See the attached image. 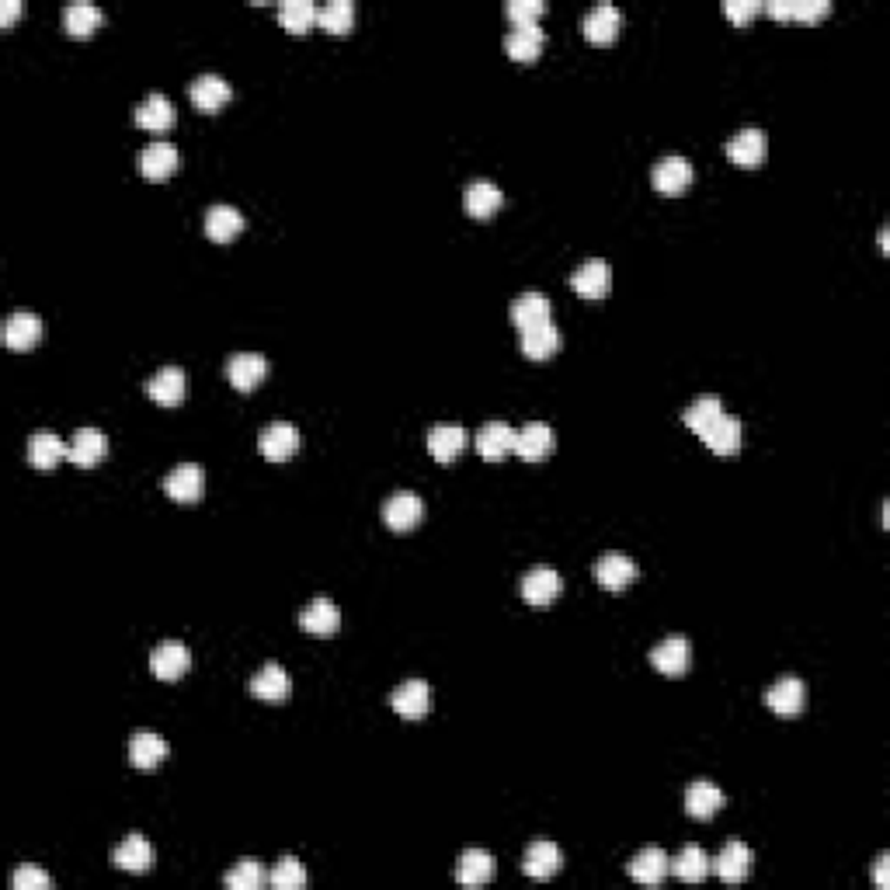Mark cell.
I'll return each mask as SVG.
<instances>
[{"label":"cell","mask_w":890,"mask_h":890,"mask_svg":"<svg viewBox=\"0 0 890 890\" xmlns=\"http://www.w3.org/2000/svg\"><path fill=\"white\" fill-rule=\"evenodd\" d=\"M765 703H769V710H776L779 717H797L807 703L804 682H800L797 675H783L769 692H765Z\"/></svg>","instance_id":"5bb4252c"},{"label":"cell","mask_w":890,"mask_h":890,"mask_svg":"<svg viewBox=\"0 0 890 890\" xmlns=\"http://www.w3.org/2000/svg\"><path fill=\"white\" fill-rule=\"evenodd\" d=\"M268 884H272L275 890H299V887H306L303 863H299L296 856H282L279 863L272 866V873H268Z\"/></svg>","instance_id":"f6af8a7d"},{"label":"cell","mask_w":890,"mask_h":890,"mask_svg":"<svg viewBox=\"0 0 890 890\" xmlns=\"http://www.w3.org/2000/svg\"><path fill=\"white\" fill-rule=\"evenodd\" d=\"M421 515H425V501L414 491H397L383 501V522L393 532H411L421 522Z\"/></svg>","instance_id":"7a4b0ae2"},{"label":"cell","mask_w":890,"mask_h":890,"mask_svg":"<svg viewBox=\"0 0 890 890\" xmlns=\"http://www.w3.org/2000/svg\"><path fill=\"white\" fill-rule=\"evenodd\" d=\"M11 884H14V890H49L53 880H49V873L39 870V866H21V870L14 873Z\"/></svg>","instance_id":"7dc6e473"},{"label":"cell","mask_w":890,"mask_h":890,"mask_svg":"<svg viewBox=\"0 0 890 890\" xmlns=\"http://www.w3.org/2000/svg\"><path fill=\"white\" fill-rule=\"evenodd\" d=\"M265 880H268V873L258 859H240V863L223 877V884L230 890H258Z\"/></svg>","instance_id":"ee69618b"},{"label":"cell","mask_w":890,"mask_h":890,"mask_svg":"<svg viewBox=\"0 0 890 890\" xmlns=\"http://www.w3.org/2000/svg\"><path fill=\"white\" fill-rule=\"evenodd\" d=\"M821 14H828V0H790V18L814 21Z\"/></svg>","instance_id":"681fc988"},{"label":"cell","mask_w":890,"mask_h":890,"mask_svg":"<svg viewBox=\"0 0 890 890\" xmlns=\"http://www.w3.org/2000/svg\"><path fill=\"white\" fill-rule=\"evenodd\" d=\"M765 150H769V143H765L762 129H741V133H734L731 140H727V157H731L734 164H741V167L762 164Z\"/></svg>","instance_id":"f1b7e54d"},{"label":"cell","mask_w":890,"mask_h":890,"mask_svg":"<svg viewBox=\"0 0 890 890\" xmlns=\"http://www.w3.org/2000/svg\"><path fill=\"white\" fill-rule=\"evenodd\" d=\"M355 21V4L352 0H327L324 7H317V25L327 28L331 35H345Z\"/></svg>","instance_id":"7bdbcfd3"},{"label":"cell","mask_w":890,"mask_h":890,"mask_svg":"<svg viewBox=\"0 0 890 890\" xmlns=\"http://www.w3.org/2000/svg\"><path fill=\"white\" fill-rule=\"evenodd\" d=\"M595 578H598V585H602L605 592H623V588L637 578V564H633L626 553L609 550V553H602V557L595 560Z\"/></svg>","instance_id":"277c9868"},{"label":"cell","mask_w":890,"mask_h":890,"mask_svg":"<svg viewBox=\"0 0 890 890\" xmlns=\"http://www.w3.org/2000/svg\"><path fill=\"white\" fill-rule=\"evenodd\" d=\"M724 807V790L710 779H696V783L685 790V811L689 817H699V821H710L713 814Z\"/></svg>","instance_id":"484cf974"},{"label":"cell","mask_w":890,"mask_h":890,"mask_svg":"<svg viewBox=\"0 0 890 890\" xmlns=\"http://www.w3.org/2000/svg\"><path fill=\"white\" fill-rule=\"evenodd\" d=\"M710 870H713L710 856H706L699 845H685L675 859H668V873H675L685 884H703V880L710 877Z\"/></svg>","instance_id":"f546056e"},{"label":"cell","mask_w":890,"mask_h":890,"mask_svg":"<svg viewBox=\"0 0 890 890\" xmlns=\"http://www.w3.org/2000/svg\"><path fill=\"white\" fill-rule=\"evenodd\" d=\"M466 442H470V435H466L463 425H435L432 432H428V452H432L439 463H452V459L466 449Z\"/></svg>","instance_id":"e575fe53"},{"label":"cell","mask_w":890,"mask_h":890,"mask_svg":"<svg viewBox=\"0 0 890 890\" xmlns=\"http://www.w3.org/2000/svg\"><path fill=\"white\" fill-rule=\"evenodd\" d=\"M630 877L637 880V884L658 887L661 880L668 877V856L658 845H647V849H640L637 856L630 859Z\"/></svg>","instance_id":"d6a6232c"},{"label":"cell","mask_w":890,"mask_h":890,"mask_svg":"<svg viewBox=\"0 0 890 890\" xmlns=\"http://www.w3.org/2000/svg\"><path fill=\"white\" fill-rule=\"evenodd\" d=\"M473 442H477V452L487 463H498L508 452H515V428L508 421H487V425H480Z\"/></svg>","instance_id":"ba28073f"},{"label":"cell","mask_w":890,"mask_h":890,"mask_svg":"<svg viewBox=\"0 0 890 890\" xmlns=\"http://www.w3.org/2000/svg\"><path fill=\"white\" fill-rule=\"evenodd\" d=\"M164 491H167V498L181 501V505H192V501H199L202 491H206V470H202L199 463L174 466V470L164 477Z\"/></svg>","instance_id":"6da1fadb"},{"label":"cell","mask_w":890,"mask_h":890,"mask_svg":"<svg viewBox=\"0 0 890 890\" xmlns=\"http://www.w3.org/2000/svg\"><path fill=\"white\" fill-rule=\"evenodd\" d=\"M105 456H108L105 432H101V428H77V435L70 439V463L91 470V466H98Z\"/></svg>","instance_id":"7402d4cb"},{"label":"cell","mask_w":890,"mask_h":890,"mask_svg":"<svg viewBox=\"0 0 890 890\" xmlns=\"http://www.w3.org/2000/svg\"><path fill=\"white\" fill-rule=\"evenodd\" d=\"M258 449H261V456L272 459V463H282V459H289L299 449L296 425H289V421H272V425H268L265 432L258 435Z\"/></svg>","instance_id":"30bf717a"},{"label":"cell","mask_w":890,"mask_h":890,"mask_svg":"<svg viewBox=\"0 0 890 890\" xmlns=\"http://www.w3.org/2000/svg\"><path fill=\"white\" fill-rule=\"evenodd\" d=\"M571 286H574V293L585 296V299H602L609 293V265H605L602 258H588L585 265L574 268Z\"/></svg>","instance_id":"83f0119b"},{"label":"cell","mask_w":890,"mask_h":890,"mask_svg":"<svg viewBox=\"0 0 890 890\" xmlns=\"http://www.w3.org/2000/svg\"><path fill=\"white\" fill-rule=\"evenodd\" d=\"M512 324L519 327V331H529V327H539V324H550V299H546L543 293H536V289H529V293L515 296L512 299Z\"/></svg>","instance_id":"44dd1931"},{"label":"cell","mask_w":890,"mask_h":890,"mask_svg":"<svg viewBox=\"0 0 890 890\" xmlns=\"http://www.w3.org/2000/svg\"><path fill=\"white\" fill-rule=\"evenodd\" d=\"M178 160L181 157H178V147H174V143L153 140L140 153V174H143V178H150V181H164V178H171V174L178 171Z\"/></svg>","instance_id":"9c48e42d"},{"label":"cell","mask_w":890,"mask_h":890,"mask_svg":"<svg viewBox=\"0 0 890 890\" xmlns=\"http://www.w3.org/2000/svg\"><path fill=\"white\" fill-rule=\"evenodd\" d=\"M713 870H717V877L724 880V884H741L751 873V849L744 842H727L724 852L717 856V863H713Z\"/></svg>","instance_id":"1f68e13d"},{"label":"cell","mask_w":890,"mask_h":890,"mask_svg":"<svg viewBox=\"0 0 890 890\" xmlns=\"http://www.w3.org/2000/svg\"><path fill=\"white\" fill-rule=\"evenodd\" d=\"M887 870H890V856H887V852H880L877 863H873V884H877L880 890H887V887H890Z\"/></svg>","instance_id":"816d5d0a"},{"label":"cell","mask_w":890,"mask_h":890,"mask_svg":"<svg viewBox=\"0 0 890 890\" xmlns=\"http://www.w3.org/2000/svg\"><path fill=\"white\" fill-rule=\"evenodd\" d=\"M299 626H303L306 633H317V637L338 633L341 609L331 602V598H313V602L303 605V612H299Z\"/></svg>","instance_id":"d4e9b609"},{"label":"cell","mask_w":890,"mask_h":890,"mask_svg":"<svg viewBox=\"0 0 890 890\" xmlns=\"http://www.w3.org/2000/svg\"><path fill=\"white\" fill-rule=\"evenodd\" d=\"M247 692H251V696H258V699H265V703H286L289 692H293V678H289V671L282 665L268 661V665L261 668L251 682H247Z\"/></svg>","instance_id":"3957f363"},{"label":"cell","mask_w":890,"mask_h":890,"mask_svg":"<svg viewBox=\"0 0 890 890\" xmlns=\"http://www.w3.org/2000/svg\"><path fill=\"white\" fill-rule=\"evenodd\" d=\"M185 390H188V379H185V369L181 366H164L147 379L150 400H157V404H164V407L181 404V400H185Z\"/></svg>","instance_id":"4fadbf2b"},{"label":"cell","mask_w":890,"mask_h":890,"mask_svg":"<svg viewBox=\"0 0 890 890\" xmlns=\"http://www.w3.org/2000/svg\"><path fill=\"white\" fill-rule=\"evenodd\" d=\"M390 703L404 720H421L428 713V706H432V689H428V682H421V678H407V682H400L397 689H393Z\"/></svg>","instance_id":"5b68a950"},{"label":"cell","mask_w":890,"mask_h":890,"mask_svg":"<svg viewBox=\"0 0 890 890\" xmlns=\"http://www.w3.org/2000/svg\"><path fill=\"white\" fill-rule=\"evenodd\" d=\"M456 880L463 887H480L494 880V856L487 849H466L456 863Z\"/></svg>","instance_id":"836d02e7"},{"label":"cell","mask_w":890,"mask_h":890,"mask_svg":"<svg viewBox=\"0 0 890 890\" xmlns=\"http://www.w3.org/2000/svg\"><path fill=\"white\" fill-rule=\"evenodd\" d=\"M619 25H623V11H619L616 4H609V0L595 4L592 11L581 18V32L592 42H612L619 35Z\"/></svg>","instance_id":"ac0fdd59"},{"label":"cell","mask_w":890,"mask_h":890,"mask_svg":"<svg viewBox=\"0 0 890 890\" xmlns=\"http://www.w3.org/2000/svg\"><path fill=\"white\" fill-rule=\"evenodd\" d=\"M265 372H268V362H265V355H258V352H237L230 362H226V379L244 393H251L254 386L265 379Z\"/></svg>","instance_id":"603a6c76"},{"label":"cell","mask_w":890,"mask_h":890,"mask_svg":"<svg viewBox=\"0 0 890 890\" xmlns=\"http://www.w3.org/2000/svg\"><path fill=\"white\" fill-rule=\"evenodd\" d=\"M560 592H564V578L553 567H532L522 578V598L529 605H550Z\"/></svg>","instance_id":"d6986e66"},{"label":"cell","mask_w":890,"mask_h":890,"mask_svg":"<svg viewBox=\"0 0 890 890\" xmlns=\"http://www.w3.org/2000/svg\"><path fill=\"white\" fill-rule=\"evenodd\" d=\"M560 866H564V852H560V845H553V842H532L522 856V870H525V877H532V880L557 877Z\"/></svg>","instance_id":"7c38bea8"},{"label":"cell","mask_w":890,"mask_h":890,"mask_svg":"<svg viewBox=\"0 0 890 890\" xmlns=\"http://www.w3.org/2000/svg\"><path fill=\"white\" fill-rule=\"evenodd\" d=\"M240 230H244V216H240V209L220 202V206H213L206 213V233H209V240H216V244H230Z\"/></svg>","instance_id":"ab89813d"},{"label":"cell","mask_w":890,"mask_h":890,"mask_svg":"<svg viewBox=\"0 0 890 890\" xmlns=\"http://www.w3.org/2000/svg\"><path fill=\"white\" fill-rule=\"evenodd\" d=\"M505 49L512 60L519 63H532L539 56V49H543V28L532 21V25H512V32H508L505 39Z\"/></svg>","instance_id":"f35d334b"},{"label":"cell","mask_w":890,"mask_h":890,"mask_svg":"<svg viewBox=\"0 0 890 890\" xmlns=\"http://www.w3.org/2000/svg\"><path fill=\"white\" fill-rule=\"evenodd\" d=\"M692 178H696V171H692L689 160L678 157V153H671V157H661L658 164H654V171H651L654 188H658V192H665V195L685 192V188L692 185Z\"/></svg>","instance_id":"8992f818"},{"label":"cell","mask_w":890,"mask_h":890,"mask_svg":"<svg viewBox=\"0 0 890 890\" xmlns=\"http://www.w3.org/2000/svg\"><path fill=\"white\" fill-rule=\"evenodd\" d=\"M233 87L226 84V80L220 74H199L192 80V101L195 108H202V112H216V108H223L226 101H230Z\"/></svg>","instance_id":"d590c367"},{"label":"cell","mask_w":890,"mask_h":890,"mask_svg":"<svg viewBox=\"0 0 890 890\" xmlns=\"http://www.w3.org/2000/svg\"><path fill=\"white\" fill-rule=\"evenodd\" d=\"M129 758H133V765L143 772L157 769V765L167 758V741L153 731H136L133 741H129Z\"/></svg>","instance_id":"74e56055"},{"label":"cell","mask_w":890,"mask_h":890,"mask_svg":"<svg viewBox=\"0 0 890 890\" xmlns=\"http://www.w3.org/2000/svg\"><path fill=\"white\" fill-rule=\"evenodd\" d=\"M42 338V320L39 313H28V310H18L7 317L4 324V345L11 348V352H28V348H35Z\"/></svg>","instance_id":"8fae6325"},{"label":"cell","mask_w":890,"mask_h":890,"mask_svg":"<svg viewBox=\"0 0 890 890\" xmlns=\"http://www.w3.org/2000/svg\"><path fill=\"white\" fill-rule=\"evenodd\" d=\"M174 119H178V112H174V105L160 91H153L150 98L136 108V122H140L147 133H167V129L174 126Z\"/></svg>","instance_id":"8d00e7d4"},{"label":"cell","mask_w":890,"mask_h":890,"mask_svg":"<svg viewBox=\"0 0 890 890\" xmlns=\"http://www.w3.org/2000/svg\"><path fill=\"white\" fill-rule=\"evenodd\" d=\"M101 7L91 4V0H74V4H67V11H63V25H67L70 35H91L94 28L101 25Z\"/></svg>","instance_id":"60d3db41"},{"label":"cell","mask_w":890,"mask_h":890,"mask_svg":"<svg viewBox=\"0 0 890 890\" xmlns=\"http://www.w3.org/2000/svg\"><path fill=\"white\" fill-rule=\"evenodd\" d=\"M501 202H505L501 188L494 185V181H487V178L470 181V185H466V192H463V206H466V213H470L473 220H491V216L501 209Z\"/></svg>","instance_id":"e0dca14e"},{"label":"cell","mask_w":890,"mask_h":890,"mask_svg":"<svg viewBox=\"0 0 890 890\" xmlns=\"http://www.w3.org/2000/svg\"><path fill=\"white\" fill-rule=\"evenodd\" d=\"M150 668L157 678L174 682V678H181L188 668H192V651H188L181 640H164V644L150 654Z\"/></svg>","instance_id":"52a82bcc"},{"label":"cell","mask_w":890,"mask_h":890,"mask_svg":"<svg viewBox=\"0 0 890 890\" xmlns=\"http://www.w3.org/2000/svg\"><path fill=\"white\" fill-rule=\"evenodd\" d=\"M758 7H762V4H758V0H727V4H724V14H727V18H731V21H738V25H741V21L755 18Z\"/></svg>","instance_id":"f907efd6"},{"label":"cell","mask_w":890,"mask_h":890,"mask_svg":"<svg viewBox=\"0 0 890 890\" xmlns=\"http://www.w3.org/2000/svg\"><path fill=\"white\" fill-rule=\"evenodd\" d=\"M18 14H21V0H4V4H0V25H11Z\"/></svg>","instance_id":"f5cc1de1"},{"label":"cell","mask_w":890,"mask_h":890,"mask_svg":"<svg viewBox=\"0 0 890 890\" xmlns=\"http://www.w3.org/2000/svg\"><path fill=\"white\" fill-rule=\"evenodd\" d=\"M112 863L126 873H147L153 866V845L143 835H126L119 849L112 852Z\"/></svg>","instance_id":"4dcf8cb0"},{"label":"cell","mask_w":890,"mask_h":890,"mask_svg":"<svg viewBox=\"0 0 890 890\" xmlns=\"http://www.w3.org/2000/svg\"><path fill=\"white\" fill-rule=\"evenodd\" d=\"M699 439L710 445L713 452H720V456H734L741 449V421L731 418V414H720L717 421H710L699 432Z\"/></svg>","instance_id":"4316f807"},{"label":"cell","mask_w":890,"mask_h":890,"mask_svg":"<svg viewBox=\"0 0 890 890\" xmlns=\"http://www.w3.org/2000/svg\"><path fill=\"white\" fill-rule=\"evenodd\" d=\"M720 414H724V404H720V397H713V393H706V397H699L696 404H689L685 407V425L692 428V432H703L706 425H710V421H717Z\"/></svg>","instance_id":"bcb514c9"},{"label":"cell","mask_w":890,"mask_h":890,"mask_svg":"<svg viewBox=\"0 0 890 890\" xmlns=\"http://www.w3.org/2000/svg\"><path fill=\"white\" fill-rule=\"evenodd\" d=\"M689 661H692V651H689V640L678 637V633H671L668 640H661L658 647L651 651V665L661 671V675H685L689 671Z\"/></svg>","instance_id":"9a60e30c"},{"label":"cell","mask_w":890,"mask_h":890,"mask_svg":"<svg viewBox=\"0 0 890 890\" xmlns=\"http://www.w3.org/2000/svg\"><path fill=\"white\" fill-rule=\"evenodd\" d=\"M543 14V0H508V18L512 25H532Z\"/></svg>","instance_id":"c3c4849f"},{"label":"cell","mask_w":890,"mask_h":890,"mask_svg":"<svg viewBox=\"0 0 890 890\" xmlns=\"http://www.w3.org/2000/svg\"><path fill=\"white\" fill-rule=\"evenodd\" d=\"M28 459L35 470H56L63 459H70V442H63L56 432H35L28 439Z\"/></svg>","instance_id":"ffe728a7"},{"label":"cell","mask_w":890,"mask_h":890,"mask_svg":"<svg viewBox=\"0 0 890 890\" xmlns=\"http://www.w3.org/2000/svg\"><path fill=\"white\" fill-rule=\"evenodd\" d=\"M553 449V428L546 421H529L515 432V452L525 459V463H539L546 459Z\"/></svg>","instance_id":"2e32d148"},{"label":"cell","mask_w":890,"mask_h":890,"mask_svg":"<svg viewBox=\"0 0 890 890\" xmlns=\"http://www.w3.org/2000/svg\"><path fill=\"white\" fill-rule=\"evenodd\" d=\"M279 21L282 28L293 35L310 32L313 21H317V4H313V0H286V4L279 7Z\"/></svg>","instance_id":"b9f144b4"},{"label":"cell","mask_w":890,"mask_h":890,"mask_svg":"<svg viewBox=\"0 0 890 890\" xmlns=\"http://www.w3.org/2000/svg\"><path fill=\"white\" fill-rule=\"evenodd\" d=\"M560 345H564V334L557 331V324H539V327H529V331H522V355L532 362H546L550 355L560 352Z\"/></svg>","instance_id":"cb8c5ba5"}]
</instances>
